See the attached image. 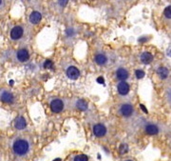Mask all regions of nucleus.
I'll list each match as a JSON object with an SVG mask.
<instances>
[{
    "label": "nucleus",
    "instance_id": "obj_5",
    "mask_svg": "<svg viewBox=\"0 0 171 161\" xmlns=\"http://www.w3.org/2000/svg\"><path fill=\"white\" fill-rule=\"evenodd\" d=\"M117 90L119 94L121 95H127L129 92V85L127 84V82L124 81H121L119 84L117 86Z\"/></svg>",
    "mask_w": 171,
    "mask_h": 161
},
{
    "label": "nucleus",
    "instance_id": "obj_26",
    "mask_svg": "<svg viewBox=\"0 0 171 161\" xmlns=\"http://www.w3.org/2000/svg\"><path fill=\"white\" fill-rule=\"evenodd\" d=\"M1 3H2V1H1V0H0V5H1Z\"/></svg>",
    "mask_w": 171,
    "mask_h": 161
},
{
    "label": "nucleus",
    "instance_id": "obj_8",
    "mask_svg": "<svg viewBox=\"0 0 171 161\" xmlns=\"http://www.w3.org/2000/svg\"><path fill=\"white\" fill-rule=\"evenodd\" d=\"M133 113V107L130 104H124L121 107V113L124 115V117H130Z\"/></svg>",
    "mask_w": 171,
    "mask_h": 161
},
{
    "label": "nucleus",
    "instance_id": "obj_2",
    "mask_svg": "<svg viewBox=\"0 0 171 161\" xmlns=\"http://www.w3.org/2000/svg\"><path fill=\"white\" fill-rule=\"evenodd\" d=\"M50 108H51L52 112L60 113L64 109V103L61 99H53L50 103Z\"/></svg>",
    "mask_w": 171,
    "mask_h": 161
},
{
    "label": "nucleus",
    "instance_id": "obj_27",
    "mask_svg": "<svg viewBox=\"0 0 171 161\" xmlns=\"http://www.w3.org/2000/svg\"><path fill=\"white\" fill-rule=\"evenodd\" d=\"M128 161H131V160H128Z\"/></svg>",
    "mask_w": 171,
    "mask_h": 161
},
{
    "label": "nucleus",
    "instance_id": "obj_23",
    "mask_svg": "<svg viewBox=\"0 0 171 161\" xmlns=\"http://www.w3.org/2000/svg\"><path fill=\"white\" fill-rule=\"evenodd\" d=\"M97 82L98 83H102V84H104V78L103 77H98V79H97Z\"/></svg>",
    "mask_w": 171,
    "mask_h": 161
},
{
    "label": "nucleus",
    "instance_id": "obj_15",
    "mask_svg": "<svg viewBox=\"0 0 171 161\" xmlns=\"http://www.w3.org/2000/svg\"><path fill=\"white\" fill-rule=\"evenodd\" d=\"M157 73H158V74H159V76L161 77L162 79H166V78H167V76H168V70L166 68H164V67H160L159 69H158Z\"/></svg>",
    "mask_w": 171,
    "mask_h": 161
},
{
    "label": "nucleus",
    "instance_id": "obj_7",
    "mask_svg": "<svg viewBox=\"0 0 171 161\" xmlns=\"http://www.w3.org/2000/svg\"><path fill=\"white\" fill-rule=\"evenodd\" d=\"M30 57V54H29V51L26 50V49H21L17 51V58L19 61L21 62H26Z\"/></svg>",
    "mask_w": 171,
    "mask_h": 161
},
{
    "label": "nucleus",
    "instance_id": "obj_19",
    "mask_svg": "<svg viewBox=\"0 0 171 161\" xmlns=\"http://www.w3.org/2000/svg\"><path fill=\"white\" fill-rule=\"evenodd\" d=\"M135 74H136V77L138 79H141L144 76V74H144V71H142V70H137L135 72Z\"/></svg>",
    "mask_w": 171,
    "mask_h": 161
},
{
    "label": "nucleus",
    "instance_id": "obj_10",
    "mask_svg": "<svg viewBox=\"0 0 171 161\" xmlns=\"http://www.w3.org/2000/svg\"><path fill=\"white\" fill-rule=\"evenodd\" d=\"M42 15L39 12H32L30 15V22L32 24H38L41 21Z\"/></svg>",
    "mask_w": 171,
    "mask_h": 161
},
{
    "label": "nucleus",
    "instance_id": "obj_18",
    "mask_svg": "<svg viewBox=\"0 0 171 161\" xmlns=\"http://www.w3.org/2000/svg\"><path fill=\"white\" fill-rule=\"evenodd\" d=\"M74 161H89V158L86 154H78L74 157Z\"/></svg>",
    "mask_w": 171,
    "mask_h": 161
},
{
    "label": "nucleus",
    "instance_id": "obj_9",
    "mask_svg": "<svg viewBox=\"0 0 171 161\" xmlns=\"http://www.w3.org/2000/svg\"><path fill=\"white\" fill-rule=\"evenodd\" d=\"M27 126V122H26L25 118L23 117H18L15 120V127L17 130H23Z\"/></svg>",
    "mask_w": 171,
    "mask_h": 161
},
{
    "label": "nucleus",
    "instance_id": "obj_20",
    "mask_svg": "<svg viewBox=\"0 0 171 161\" xmlns=\"http://www.w3.org/2000/svg\"><path fill=\"white\" fill-rule=\"evenodd\" d=\"M127 151H128V147H127V144H122L120 146V153H127Z\"/></svg>",
    "mask_w": 171,
    "mask_h": 161
},
{
    "label": "nucleus",
    "instance_id": "obj_6",
    "mask_svg": "<svg viewBox=\"0 0 171 161\" xmlns=\"http://www.w3.org/2000/svg\"><path fill=\"white\" fill-rule=\"evenodd\" d=\"M23 33H24L23 29L21 27H19V26H16V27H15L14 29L11 30V37L12 38V39L17 40V39H19V38L22 37Z\"/></svg>",
    "mask_w": 171,
    "mask_h": 161
},
{
    "label": "nucleus",
    "instance_id": "obj_16",
    "mask_svg": "<svg viewBox=\"0 0 171 161\" xmlns=\"http://www.w3.org/2000/svg\"><path fill=\"white\" fill-rule=\"evenodd\" d=\"M107 56L103 54H97L96 57H95V61L97 64H99V65H105V64L107 63Z\"/></svg>",
    "mask_w": 171,
    "mask_h": 161
},
{
    "label": "nucleus",
    "instance_id": "obj_12",
    "mask_svg": "<svg viewBox=\"0 0 171 161\" xmlns=\"http://www.w3.org/2000/svg\"><path fill=\"white\" fill-rule=\"evenodd\" d=\"M141 60L144 64H149V63L152 62V60H153V55L151 54L150 53H148V51H146V53H144L141 55Z\"/></svg>",
    "mask_w": 171,
    "mask_h": 161
},
{
    "label": "nucleus",
    "instance_id": "obj_17",
    "mask_svg": "<svg viewBox=\"0 0 171 161\" xmlns=\"http://www.w3.org/2000/svg\"><path fill=\"white\" fill-rule=\"evenodd\" d=\"M76 107L81 111H86L88 109V103L83 99H80L76 102Z\"/></svg>",
    "mask_w": 171,
    "mask_h": 161
},
{
    "label": "nucleus",
    "instance_id": "obj_3",
    "mask_svg": "<svg viewBox=\"0 0 171 161\" xmlns=\"http://www.w3.org/2000/svg\"><path fill=\"white\" fill-rule=\"evenodd\" d=\"M107 133V128L103 124H96L93 127V133L97 137H102L104 136Z\"/></svg>",
    "mask_w": 171,
    "mask_h": 161
},
{
    "label": "nucleus",
    "instance_id": "obj_13",
    "mask_svg": "<svg viewBox=\"0 0 171 161\" xmlns=\"http://www.w3.org/2000/svg\"><path fill=\"white\" fill-rule=\"evenodd\" d=\"M1 100L6 103H11V102H12V100H14V95H12V94H11L10 92L5 91L1 94Z\"/></svg>",
    "mask_w": 171,
    "mask_h": 161
},
{
    "label": "nucleus",
    "instance_id": "obj_24",
    "mask_svg": "<svg viewBox=\"0 0 171 161\" xmlns=\"http://www.w3.org/2000/svg\"><path fill=\"white\" fill-rule=\"evenodd\" d=\"M140 106H141V108L143 109V111H144V113H147V109H146V107H144V106L143 104H141Z\"/></svg>",
    "mask_w": 171,
    "mask_h": 161
},
{
    "label": "nucleus",
    "instance_id": "obj_14",
    "mask_svg": "<svg viewBox=\"0 0 171 161\" xmlns=\"http://www.w3.org/2000/svg\"><path fill=\"white\" fill-rule=\"evenodd\" d=\"M146 132L148 134H157L158 132H159V129L156 125H153V124H148L147 127H146Z\"/></svg>",
    "mask_w": 171,
    "mask_h": 161
},
{
    "label": "nucleus",
    "instance_id": "obj_1",
    "mask_svg": "<svg viewBox=\"0 0 171 161\" xmlns=\"http://www.w3.org/2000/svg\"><path fill=\"white\" fill-rule=\"evenodd\" d=\"M14 152L18 156H24L28 153L30 149V145L27 140L25 139H18L14 143Z\"/></svg>",
    "mask_w": 171,
    "mask_h": 161
},
{
    "label": "nucleus",
    "instance_id": "obj_4",
    "mask_svg": "<svg viewBox=\"0 0 171 161\" xmlns=\"http://www.w3.org/2000/svg\"><path fill=\"white\" fill-rule=\"evenodd\" d=\"M67 75H68L69 78L75 80V79L78 78L79 75H80V72H79V70H78L76 67L70 66V67H69L68 70H67Z\"/></svg>",
    "mask_w": 171,
    "mask_h": 161
},
{
    "label": "nucleus",
    "instance_id": "obj_22",
    "mask_svg": "<svg viewBox=\"0 0 171 161\" xmlns=\"http://www.w3.org/2000/svg\"><path fill=\"white\" fill-rule=\"evenodd\" d=\"M164 15H166V18H170L171 17V12H170V6H168V7L166 8V10H164Z\"/></svg>",
    "mask_w": 171,
    "mask_h": 161
},
{
    "label": "nucleus",
    "instance_id": "obj_25",
    "mask_svg": "<svg viewBox=\"0 0 171 161\" xmlns=\"http://www.w3.org/2000/svg\"><path fill=\"white\" fill-rule=\"evenodd\" d=\"M53 161H61V159H60V158H57V159H55V160H53Z\"/></svg>",
    "mask_w": 171,
    "mask_h": 161
},
{
    "label": "nucleus",
    "instance_id": "obj_21",
    "mask_svg": "<svg viewBox=\"0 0 171 161\" xmlns=\"http://www.w3.org/2000/svg\"><path fill=\"white\" fill-rule=\"evenodd\" d=\"M52 66H53V63H52L50 60H47L45 63H44V67L45 69H51Z\"/></svg>",
    "mask_w": 171,
    "mask_h": 161
},
{
    "label": "nucleus",
    "instance_id": "obj_11",
    "mask_svg": "<svg viewBox=\"0 0 171 161\" xmlns=\"http://www.w3.org/2000/svg\"><path fill=\"white\" fill-rule=\"evenodd\" d=\"M116 76H117L118 79H120V80H122V81H124V80H126L127 77H128V73H127V71L126 69L120 68V69L117 70Z\"/></svg>",
    "mask_w": 171,
    "mask_h": 161
}]
</instances>
